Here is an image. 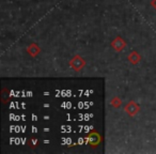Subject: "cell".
<instances>
[{"instance_id": "cell-1", "label": "cell", "mask_w": 156, "mask_h": 154, "mask_svg": "<svg viewBox=\"0 0 156 154\" xmlns=\"http://www.w3.org/2000/svg\"><path fill=\"white\" fill-rule=\"evenodd\" d=\"M69 64H71V66L74 67L76 71H79V70H80L81 67H83V65H85V61H83V59H81L79 56H76L72 59Z\"/></svg>"}, {"instance_id": "cell-3", "label": "cell", "mask_w": 156, "mask_h": 154, "mask_svg": "<svg viewBox=\"0 0 156 154\" xmlns=\"http://www.w3.org/2000/svg\"><path fill=\"white\" fill-rule=\"evenodd\" d=\"M111 45H112V47L115 48V50L119 52V50H122L124 48V46H125V42H124L121 38H117V39L112 42Z\"/></svg>"}, {"instance_id": "cell-5", "label": "cell", "mask_w": 156, "mask_h": 154, "mask_svg": "<svg viewBox=\"0 0 156 154\" xmlns=\"http://www.w3.org/2000/svg\"><path fill=\"white\" fill-rule=\"evenodd\" d=\"M28 52L31 55V56H37L40 52V48L37 47V44H32L28 47Z\"/></svg>"}, {"instance_id": "cell-4", "label": "cell", "mask_w": 156, "mask_h": 154, "mask_svg": "<svg viewBox=\"0 0 156 154\" xmlns=\"http://www.w3.org/2000/svg\"><path fill=\"white\" fill-rule=\"evenodd\" d=\"M100 141H101V136L98 134V133L94 132L89 136V142L91 143L92 145H98V143H100Z\"/></svg>"}, {"instance_id": "cell-2", "label": "cell", "mask_w": 156, "mask_h": 154, "mask_svg": "<svg viewBox=\"0 0 156 154\" xmlns=\"http://www.w3.org/2000/svg\"><path fill=\"white\" fill-rule=\"evenodd\" d=\"M140 110V108H139V106L136 104L135 102H129L126 104L125 106V111L128 113L129 116H134L136 115L138 111Z\"/></svg>"}, {"instance_id": "cell-6", "label": "cell", "mask_w": 156, "mask_h": 154, "mask_svg": "<svg viewBox=\"0 0 156 154\" xmlns=\"http://www.w3.org/2000/svg\"><path fill=\"white\" fill-rule=\"evenodd\" d=\"M128 60L130 61L132 63H134V64H136V63L139 62V60H140V56H139L137 52H132V55H130L129 57H128Z\"/></svg>"}, {"instance_id": "cell-7", "label": "cell", "mask_w": 156, "mask_h": 154, "mask_svg": "<svg viewBox=\"0 0 156 154\" xmlns=\"http://www.w3.org/2000/svg\"><path fill=\"white\" fill-rule=\"evenodd\" d=\"M152 5L156 9V0H153V2H152Z\"/></svg>"}]
</instances>
